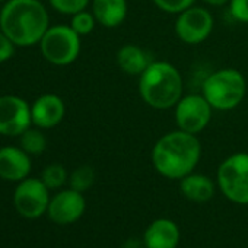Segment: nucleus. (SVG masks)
I'll list each match as a JSON object with an SVG mask.
<instances>
[{"label": "nucleus", "instance_id": "9b49d317", "mask_svg": "<svg viewBox=\"0 0 248 248\" xmlns=\"http://www.w3.org/2000/svg\"><path fill=\"white\" fill-rule=\"evenodd\" d=\"M86 210V200L83 193L73 188L57 191L47 209V216L57 225H72L78 222Z\"/></svg>", "mask_w": 248, "mask_h": 248}, {"label": "nucleus", "instance_id": "39448f33", "mask_svg": "<svg viewBox=\"0 0 248 248\" xmlns=\"http://www.w3.org/2000/svg\"><path fill=\"white\" fill-rule=\"evenodd\" d=\"M216 184L232 203L248 204V152H236L223 159L216 172Z\"/></svg>", "mask_w": 248, "mask_h": 248}, {"label": "nucleus", "instance_id": "aec40b11", "mask_svg": "<svg viewBox=\"0 0 248 248\" xmlns=\"http://www.w3.org/2000/svg\"><path fill=\"white\" fill-rule=\"evenodd\" d=\"M43 183L50 188V190H59L62 188L66 183H69V174L67 170L62 165V164H50L47 165L43 172L41 177Z\"/></svg>", "mask_w": 248, "mask_h": 248}, {"label": "nucleus", "instance_id": "393cba45", "mask_svg": "<svg viewBox=\"0 0 248 248\" xmlns=\"http://www.w3.org/2000/svg\"><path fill=\"white\" fill-rule=\"evenodd\" d=\"M16 44L0 30V63H5L11 60L15 54Z\"/></svg>", "mask_w": 248, "mask_h": 248}, {"label": "nucleus", "instance_id": "f8f14e48", "mask_svg": "<svg viewBox=\"0 0 248 248\" xmlns=\"http://www.w3.org/2000/svg\"><path fill=\"white\" fill-rule=\"evenodd\" d=\"M66 114L64 101L56 93H44L31 105L32 124L38 129L48 130L63 121Z\"/></svg>", "mask_w": 248, "mask_h": 248}, {"label": "nucleus", "instance_id": "6e6552de", "mask_svg": "<svg viewBox=\"0 0 248 248\" xmlns=\"http://www.w3.org/2000/svg\"><path fill=\"white\" fill-rule=\"evenodd\" d=\"M174 108L177 127L194 136L200 135L212 120L213 108L200 93L183 95Z\"/></svg>", "mask_w": 248, "mask_h": 248}, {"label": "nucleus", "instance_id": "ddd939ff", "mask_svg": "<svg viewBox=\"0 0 248 248\" xmlns=\"http://www.w3.org/2000/svg\"><path fill=\"white\" fill-rule=\"evenodd\" d=\"M32 168L31 155L21 146L0 148V178L11 183H19L30 177Z\"/></svg>", "mask_w": 248, "mask_h": 248}, {"label": "nucleus", "instance_id": "20e7f679", "mask_svg": "<svg viewBox=\"0 0 248 248\" xmlns=\"http://www.w3.org/2000/svg\"><path fill=\"white\" fill-rule=\"evenodd\" d=\"M202 95L213 109L231 111L244 101L247 95V80L238 69H217L204 79Z\"/></svg>", "mask_w": 248, "mask_h": 248}, {"label": "nucleus", "instance_id": "423d86ee", "mask_svg": "<svg viewBox=\"0 0 248 248\" xmlns=\"http://www.w3.org/2000/svg\"><path fill=\"white\" fill-rule=\"evenodd\" d=\"M80 38L82 37L78 35L70 25H53L40 41L41 54L54 66H69L75 63L80 54Z\"/></svg>", "mask_w": 248, "mask_h": 248}, {"label": "nucleus", "instance_id": "412c9836", "mask_svg": "<svg viewBox=\"0 0 248 248\" xmlns=\"http://www.w3.org/2000/svg\"><path fill=\"white\" fill-rule=\"evenodd\" d=\"M96 19L93 16L92 12H88L86 9L82 11V12H78L75 15H72V19H70V27L72 30L80 35V37H85V35H89L93 30H95V25H96Z\"/></svg>", "mask_w": 248, "mask_h": 248}, {"label": "nucleus", "instance_id": "5701e85b", "mask_svg": "<svg viewBox=\"0 0 248 248\" xmlns=\"http://www.w3.org/2000/svg\"><path fill=\"white\" fill-rule=\"evenodd\" d=\"M154 5L167 14H181L190 6L196 5V0H152Z\"/></svg>", "mask_w": 248, "mask_h": 248}, {"label": "nucleus", "instance_id": "1a4fd4ad", "mask_svg": "<svg viewBox=\"0 0 248 248\" xmlns=\"http://www.w3.org/2000/svg\"><path fill=\"white\" fill-rule=\"evenodd\" d=\"M215 19L209 9L203 6H190L178 14L175 21V34L186 44L196 46L206 41L213 31Z\"/></svg>", "mask_w": 248, "mask_h": 248}, {"label": "nucleus", "instance_id": "9d476101", "mask_svg": "<svg viewBox=\"0 0 248 248\" xmlns=\"http://www.w3.org/2000/svg\"><path fill=\"white\" fill-rule=\"evenodd\" d=\"M31 124V105L24 98L16 95L0 96V135L19 138Z\"/></svg>", "mask_w": 248, "mask_h": 248}, {"label": "nucleus", "instance_id": "f257e3e1", "mask_svg": "<svg viewBox=\"0 0 248 248\" xmlns=\"http://www.w3.org/2000/svg\"><path fill=\"white\" fill-rule=\"evenodd\" d=\"M152 165L168 180H181L194 172L202 158V145L197 136L174 130L161 136L152 148Z\"/></svg>", "mask_w": 248, "mask_h": 248}, {"label": "nucleus", "instance_id": "2eb2a0df", "mask_svg": "<svg viewBox=\"0 0 248 248\" xmlns=\"http://www.w3.org/2000/svg\"><path fill=\"white\" fill-rule=\"evenodd\" d=\"M92 14L105 28H117L127 18V0H92Z\"/></svg>", "mask_w": 248, "mask_h": 248}, {"label": "nucleus", "instance_id": "4be33fe9", "mask_svg": "<svg viewBox=\"0 0 248 248\" xmlns=\"http://www.w3.org/2000/svg\"><path fill=\"white\" fill-rule=\"evenodd\" d=\"M91 0H48L50 6L62 15H75L88 8Z\"/></svg>", "mask_w": 248, "mask_h": 248}, {"label": "nucleus", "instance_id": "b1692460", "mask_svg": "<svg viewBox=\"0 0 248 248\" xmlns=\"http://www.w3.org/2000/svg\"><path fill=\"white\" fill-rule=\"evenodd\" d=\"M228 6L233 21L248 24V0H229Z\"/></svg>", "mask_w": 248, "mask_h": 248}, {"label": "nucleus", "instance_id": "6ab92c4d", "mask_svg": "<svg viewBox=\"0 0 248 248\" xmlns=\"http://www.w3.org/2000/svg\"><path fill=\"white\" fill-rule=\"evenodd\" d=\"M95 183V170L91 165H80L76 170L72 171L69 175V187L85 193L88 191Z\"/></svg>", "mask_w": 248, "mask_h": 248}, {"label": "nucleus", "instance_id": "a878e982", "mask_svg": "<svg viewBox=\"0 0 248 248\" xmlns=\"http://www.w3.org/2000/svg\"><path fill=\"white\" fill-rule=\"evenodd\" d=\"M202 2L207 6H215V8H219V6H225L229 3V0H202Z\"/></svg>", "mask_w": 248, "mask_h": 248}, {"label": "nucleus", "instance_id": "dca6fc26", "mask_svg": "<svg viewBox=\"0 0 248 248\" xmlns=\"http://www.w3.org/2000/svg\"><path fill=\"white\" fill-rule=\"evenodd\" d=\"M118 67L130 76H140L154 62L148 51L136 44H124L117 51Z\"/></svg>", "mask_w": 248, "mask_h": 248}, {"label": "nucleus", "instance_id": "f3484780", "mask_svg": "<svg viewBox=\"0 0 248 248\" xmlns=\"http://www.w3.org/2000/svg\"><path fill=\"white\" fill-rule=\"evenodd\" d=\"M215 183L204 174L191 172L180 180V191L181 194L194 202V203H206L215 196Z\"/></svg>", "mask_w": 248, "mask_h": 248}, {"label": "nucleus", "instance_id": "0eeeda50", "mask_svg": "<svg viewBox=\"0 0 248 248\" xmlns=\"http://www.w3.org/2000/svg\"><path fill=\"white\" fill-rule=\"evenodd\" d=\"M50 188L43 183L41 178L27 177L19 181L14 191L15 210L25 219L35 220L43 215H47L50 204Z\"/></svg>", "mask_w": 248, "mask_h": 248}, {"label": "nucleus", "instance_id": "a211bd4d", "mask_svg": "<svg viewBox=\"0 0 248 248\" xmlns=\"http://www.w3.org/2000/svg\"><path fill=\"white\" fill-rule=\"evenodd\" d=\"M19 146L31 156L41 155L47 148V138L43 129L30 127L19 136Z\"/></svg>", "mask_w": 248, "mask_h": 248}, {"label": "nucleus", "instance_id": "4468645a", "mask_svg": "<svg viewBox=\"0 0 248 248\" xmlns=\"http://www.w3.org/2000/svg\"><path fill=\"white\" fill-rule=\"evenodd\" d=\"M181 239L178 225L167 217L155 219L145 229L142 244L145 248H177Z\"/></svg>", "mask_w": 248, "mask_h": 248}, {"label": "nucleus", "instance_id": "bb28decb", "mask_svg": "<svg viewBox=\"0 0 248 248\" xmlns=\"http://www.w3.org/2000/svg\"><path fill=\"white\" fill-rule=\"evenodd\" d=\"M8 2V0H0V3H6Z\"/></svg>", "mask_w": 248, "mask_h": 248}, {"label": "nucleus", "instance_id": "7ed1b4c3", "mask_svg": "<svg viewBox=\"0 0 248 248\" xmlns=\"http://www.w3.org/2000/svg\"><path fill=\"white\" fill-rule=\"evenodd\" d=\"M139 95L155 109H168L183 96V76L168 62H152L139 76Z\"/></svg>", "mask_w": 248, "mask_h": 248}, {"label": "nucleus", "instance_id": "f03ea898", "mask_svg": "<svg viewBox=\"0 0 248 248\" xmlns=\"http://www.w3.org/2000/svg\"><path fill=\"white\" fill-rule=\"evenodd\" d=\"M50 28V16L41 0H8L0 11V30L16 47L40 44Z\"/></svg>", "mask_w": 248, "mask_h": 248}]
</instances>
